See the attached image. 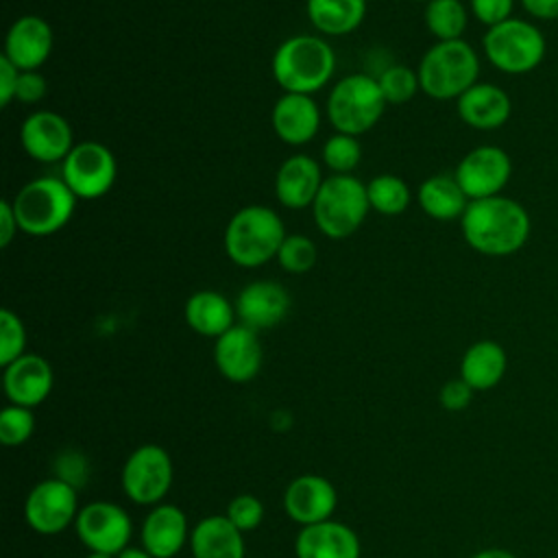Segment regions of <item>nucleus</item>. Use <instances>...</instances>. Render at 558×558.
I'll return each instance as SVG.
<instances>
[{
  "label": "nucleus",
  "mask_w": 558,
  "mask_h": 558,
  "mask_svg": "<svg viewBox=\"0 0 558 558\" xmlns=\"http://www.w3.org/2000/svg\"><path fill=\"white\" fill-rule=\"evenodd\" d=\"M510 96L493 83H475L458 98V116L480 131L499 129L510 118Z\"/></svg>",
  "instance_id": "23"
},
{
  "label": "nucleus",
  "mask_w": 558,
  "mask_h": 558,
  "mask_svg": "<svg viewBox=\"0 0 558 558\" xmlns=\"http://www.w3.org/2000/svg\"><path fill=\"white\" fill-rule=\"evenodd\" d=\"M227 517L240 532H251L262 523L264 506L255 495H238L227 506Z\"/></svg>",
  "instance_id": "37"
},
{
  "label": "nucleus",
  "mask_w": 558,
  "mask_h": 558,
  "mask_svg": "<svg viewBox=\"0 0 558 558\" xmlns=\"http://www.w3.org/2000/svg\"><path fill=\"white\" fill-rule=\"evenodd\" d=\"M377 85L386 98V102L403 105L414 98V94L421 89L418 74L405 65H390L377 76Z\"/></svg>",
  "instance_id": "33"
},
{
  "label": "nucleus",
  "mask_w": 558,
  "mask_h": 558,
  "mask_svg": "<svg viewBox=\"0 0 558 558\" xmlns=\"http://www.w3.org/2000/svg\"><path fill=\"white\" fill-rule=\"evenodd\" d=\"M314 220L323 235L344 240L364 222L371 203L366 185L353 174H331L314 198Z\"/></svg>",
  "instance_id": "6"
},
{
  "label": "nucleus",
  "mask_w": 558,
  "mask_h": 558,
  "mask_svg": "<svg viewBox=\"0 0 558 558\" xmlns=\"http://www.w3.org/2000/svg\"><path fill=\"white\" fill-rule=\"evenodd\" d=\"M35 429V418L31 408L22 405H7L0 412V440L7 447H17L31 438Z\"/></svg>",
  "instance_id": "36"
},
{
  "label": "nucleus",
  "mask_w": 558,
  "mask_h": 558,
  "mask_svg": "<svg viewBox=\"0 0 558 558\" xmlns=\"http://www.w3.org/2000/svg\"><path fill=\"white\" fill-rule=\"evenodd\" d=\"M543 33L519 17H510L497 26H490L484 35L486 59L506 74H525L541 65L545 57Z\"/></svg>",
  "instance_id": "8"
},
{
  "label": "nucleus",
  "mask_w": 558,
  "mask_h": 558,
  "mask_svg": "<svg viewBox=\"0 0 558 558\" xmlns=\"http://www.w3.org/2000/svg\"><path fill=\"white\" fill-rule=\"evenodd\" d=\"M185 323L201 336L220 338L233 327L235 305L216 290H198L185 301Z\"/></svg>",
  "instance_id": "26"
},
{
  "label": "nucleus",
  "mask_w": 558,
  "mask_h": 558,
  "mask_svg": "<svg viewBox=\"0 0 558 558\" xmlns=\"http://www.w3.org/2000/svg\"><path fill=\"white\" fill-rule=\"evenodd\" d=\"M418 85L434 100H458L477 83L480 59L464 39L434 44L418 63Z\"/></svg>",
  "instance_id": "4"
},
{
  "label": "nucleus",
  "mask_w": 558,
  "mask_h": 558,
  "mask_svg": "<svg viewBox=\"0 0 558 558\" xmlns=\"http://www.w3.org/2000/svg\"><path fill=\"white\" fill-rule=\"evenodd\" d=\"M338 495L333 484L320 475H299L292 480L283 495V508L288 517L301 527L327 521L336 510Z\"/></svg>",
  "instance_id": "16"
},
{
  "label": "nucleus",
  "mask_w": 558,
  "mask_h": 558,
  "mask_svg": "<svg viewBox=\"0 0 558 558\" xmlns=\"http://www.w3.org/2000/svg\"><path fill=\"white\" fill-rule=\"evenodd\" d=\"M290 312L288 290L270 279L251 281L235 299V314L242 325L259 331L279 325Z\"/></svg>",
  "instance_id": "17"
},
{
  "label": "nucleus",
  "mask_w": 558,
  "mask_h": 558,
  "mask_svg": "<svg viewBox=\"0 0 558 558\" xmlns=\"http://www.w3.org/2000/svg\"><path fill=\"white\" fill-rule=\"evenodd\" d=\"M508 357L501 344L495 340H477L473 342L460 362V377L477 392L495 388L506 375Z\"/></svg>",
  "instance_id": "27"
},
{
  "label": "nucleus",
  "mask_w": 558,
  "mask_h": 558,
  "mask_svg": "<svg viewBox=\"0 0 558 558\" xmlns=\"http://www.w3.org/2000/svg\"><path fill=\"white\" fill-rule=\"evenodd\" d=\"M172 484V460L159 445L137 447L122 466V488L135 504H157Z\"/></svg>",
  "instance_id": "10"
},
{
  "label": "nucleus",
  "mask_w": 558,
  "mask_h": 558,
  "mask_svg": "<svg viewBox=\"0 0 558 558\" xmlns=\"http://www.w3.org/2000/svg\"><path fill=\"white\" fill-rule=\"evenodd\" d=\"M116 558H153L146 549H133V547H126L122 554H118Z\"/></svg>",
  "instance_id": "45"
},
{
  "label": "nucleus",
  "mask_w": 558,
  "mask_h": 558,
  "mask_svg": "<svg viewBox=\"0 0 558 558\" xmlns=\"http://www.w3.org/2000/svg\"><path fill=\"white\" fill-rule=\"evenodd\" d=\"M521 7L538 20H558V0H521Z\"/></svg>",
  "instance_id": "43"
},
{
  "label": "nucleus",
  "mask_w": 558,
  "mask_h": 558,
  "mask_svg": "<svg viewBox=\"0 0 558 558\" xmlns=\"http://www.w3.org/2000/svg\"><path fill=\"white\" fill-rule=\"evenodd\" d=\"M194 558H244L242 532L227 514L201 519L192 530Z\"/></svg>",
  "instance_id": "25"
},
{
  "label": "nucleus",
  "mask_w": 558,
  "mask_h": 558,
  "mask_svg": "<svg viewBox=\"0 0 558 558\" xmlns=\"http://www.w3.org/2000/svg\"><path fill=\"white\" fill-rule=\"evenodd\" d=\"M20 140L28 157L52 163L63 161L74 148V135L70 122L54 111L31 113L20 129Z\"/></svg>",
  "instance_id": "14"
},
{
  "label": "nucleus",
  "mask_w": 558,
  "mask_h": 558,
  "mask_svg": "<svg viewBox=\"0 0 558 558\" xmlns=\"http://www.w3.org/2000/svg\"><path fill=\"white\" fill-rule=\"evenodd\" d=\"M20 72L22 70H17L4 54L0 57V105L2 107H7L15 98Z\"/></svg>",
  "instance_id": "41"
},
{
  "label": "nucleus",
  "mask_w": 558,
  "mask_h": 558,
  "mask_svg": "<svg viewBox=\"0 0 558 558\" xmlns=\"http://www.w3.org/2000/svg\"><path fill=\"white\" fill-rule=\"evenodd\" d=\"M510 174L512 161L508 153L499 146L488 144L469 150L453 172L469 201L499 196V192L510 181Z\"/></svg>",
  "instance_id": "13"
},
{
  "label": "nucleus",
  "mask_w": 558,
  "mask_h": 558,
  "mask_svg": "<svg viewBox=\"0 0 558 558\" xmlns=\"http://www.w3.org/2000/svg\"><path fill=\"white\" fill-rule=\"evenodd\" d=\"M277 259L286 272L292 275H303L314 268L316 264V244L307 235L294 233L286 235V240L279 246Z\"/></svg>",
  "instance_id": "34"
},
{
  "label": "nucleus",
  "mask_w": 558,
  "mask_h": 558,
  "mask_svg": "<svg viewBox=\"0 0 558 558\" xmlns=\"http://www.w3.org/2000/svg\"><path fill=\"white\" fill-rule=\"evenodd\" d=\"M296 558H360L357 534L338 521L301 527L294 541Z\"/></svg>",
  "instance_id": "21"
},
{
  "label": "nucleus",
  "mask_w": 558,
  "mask_h": 558,
  "mask_svg": "<svg viewBox=\"0 0 558 558\" xmlns=\"http://www.w3.org/2000/svg\"><path fill=\"white\" fill-rule=\"evenodd\" d=\"M384 107L386 98L377 78L351 74L333 85L327 98V118L338 133L357 137L377 124Z\"/></svg>",
  "instance_id": "7"
},
{
  "label": "nucleus",
  "mask_w": 558,
  "mask_h": 558,
  "mask_svg": "<svg viewBox=\"0 0 558 558\" xmlns=\"http://www.w3.org/2000/svg\"><path fill=\"white\" fill-rule=\"evenodd\" d=\"M466 20V7L460 0H429L425 7V26L438 41L462 39Z\"/></svg>",
  "instance_id": "30"
},
{
  "label": "nucleus",
  "mask_w": 558,
  "mask_h": 558,
  "mask_svg": "<svg viewBox=\"0 0 558 558\" xmlns=\"http://www.w3.org/2000/svg\"><path fill=\"white\" fill-rule=\"evenodd\" d=\"M272 131L286 144H307L320 126V109L307 94H283L270 113Z\"/></svg>",
  "instance_id": "20"
},
{
  "label": "nucleus",
  "mask_w": 558,
  "mask_h": 558,
  "mask_svg": "<svg viewBox=\"0 0 558 558\" xmlns=\"http://www.w3.org/2000/svg\"><path fill=\"white\" fill-rule=\"evenodd\" d=\"M469 198L462 192L460 183L453 174H434L425 179L418 187V205L421 209L436 220H456L462 218L469 207Z\"/></svg>",
  "instance_id": "28"
},
{
  "label": "nucleus",
  "mask_w": 558,
  "mask_h": 558,
  "mask_svg": "<svg viewBox=\"0 0 558 558\" xmlns=\"http://www.w3.org/2000/svg\"><path fill=\"white\" fill-rule=\"evenodd\" d=\"M26 329L15 312L9 307L0 310V364L9 366L24 355Z\"/></svg>",
  "instance_id": "35"
},
{
  "label": "nucleus",
  "mask_w": 558,
  "mask_h": 558,
  "mask_svg": "<svg viewBox=\"0 0 558 558\" xmlns=\"http://www.w3.org/2000/svg\"><path fill=\"white\" fill-rule=\"evenodd\" d=\"M46 78L37 72V70H28V72H20L17 78V87H15V100L33 105L39 102L46 96Z\"/></svg>",
  "instance_id": "40"
},
{
  "label": "nucleus",
  "mask_w": 558,
  "mask_h": 558,
  "mask_svg": "<svg viewBox=\"0 0 558 558\" xmlns=\"http://www.w3.org/2000/svg\"><path fill=\"white\" fill-rule=\"evenodd\" d=\"M52 52V28L37 15L15 20L4 39V57L22 72L37 70Z\"/></svg>",
  "instance_id": "19"
},
{
  "label": "nucleus",
  "mask_w": 558,
  "mask_h": 558,
  "mask_svg": "<svg viewBox=\"0 0 558 558\" xmlns=\"http://www.w3.org/2000/svg\"><path fill=\"white\" fill-rule=\"evenodd\" d=\"M76 488L61 477H50L33 486L24 504V517L35 532L59 534L76 521Z\"/></svg>",
  "instance_id": "12"
},
{
  "label": "nucleus",
  "mask_w": 558,
  "mask_h": 558,
  "mask_svg": "<svg viewBox=\"0 0 558 558\" xmlns=\"http://www.w3.org/2000/svg\"><path fill=\"white\" fill-rule=\"evenodd\" d=\"M11 203L20 231L28 235H50L70 222L76 196L63 179L39 177L28 181Z\"/></svg>",
  "instance_id": "5"
},
{
  "label": "nucleus",
  "mask_w": 558,
  "mask_h": 558,
  "mask_svg": "<svg viewBox=\"0 0 558 558\" xmlns=\"http://www.w3.org/2000/svg\"><path fill=\"white\" fill-rule=\"evenodd\" d=\"M187 541V519L172 504L155 506L142 525V545L153 558H172Z\"/></svg>",
  "instance_id": "24"
},
{
  "label": "nucleus",
  "mask_w": 558,
  "mask_h": 558,
  "mask_svg": "<svg viewBox=\"0 0 558 558\" xmlns=\"http://www.w3.org/2000/svg\"><path fill=\"white\" fill-rule=\"evenodd\" d=\"M336 70L331 46L314 35H294L279 44L272 54V76L286 94L323 89Z\"/></svg>",
  "instance_id": "2"
},
{
  "label": "nucleus",
  "mask_w": 558,
  "mask_h": 558,
  "mask_svg": "<svg viewBox=\"0 0 558 558\" xmlns=\"http://www.w3.org/2000/svg\"><path fill=\"white\" fill-rule=\"evenodd\" d=\"M52 368L50 364L35 353H24L9 366H4V395L13 405L35 408L39 405L52 390Z\"/></svg>",
  "instance_id": "18"
},
{
  "label": "nucleus",
  "mask_w": 558,
  "mask_h": 558,
  "mask_svg": "<svg viewBox=\"0 0 558 558\" xmlns=\"http://www.w3.org/2000/svg\"><path fill=\"white\" fill-rule=\"evenodd\" d=\"M87 558H113V556H109V554H98V551H92Z\"/></svg>",
  "instance_id": "46"
},
{
  "label": "nucleus",
  "mask_w": 558,
  "mask_h": 558,
  "mask_svg": "<svg viewBox=\"0 0 558 558\" xmlns=\"http://www.w3.org/2000/svg\"><path fill=\"white\" fill-rule=\"evenodd\" d=\"M460 227L473 251L488 257H506L527 242L532 222L523 205L499 194L471 201L460 218Z\"/></svg>",
  "instance_id": "1"
},
{
  "label": "nucleus",
  "mask_w": 558,
  "mask_h": 558,
  "mask_svg": "<svg viewBox=\"0 0 558 558\" xmlns=\"http://www.w3.org/2000/svg\"><path fill=\"white\" fill-rule=\"evenodd\" d=\"M118 166L113 153L100 142L74 144L63 159L61 179L74 192L76 198H98L107 194L116 181Z\"/></svg>",
  "instance_id": "9"
},
{
  "label": "nucleus",
  "mask_w": 558,
  "mask_h": 558,
  "mask_svg": "<svg viewBox=\"0 0 558 558\" xmlns=\"http://www.w3.org/2000/svg\"><path fill=\"white\" fill-rule=\"evenodd\" d=\"M17 218L13 211V203L11 201H2L0 203V246H9L11 240L15 238L17 231Z\"/></svg>",
  "instance_id": "42"
},
{
  "label": "nucleus",
  "mask_w": 558,
  "mask_h": 558,
  "mask_svg": "<svg viewBox=\"0 0 558 558\" xmlns=\"http://www.w3.org/2000/svg\"><path fill=\"white\" fill-rule=\"evenodd\" d=\"M323 181L320 166L310 155H292L277 170L275 194L283 207L303 209L314 205Z\"/></svg>",
  "instance_id": "22"
},
{
  "label": "nucleus",
  "mask_w": 558,
  "mask_h": 558,
  "mask_svg": "<svg viewBox=\"0 0 558 558\" xmlns=\"http://www.w3.org/2000/svg\"><path fill=\"white\" fill-rule=\"evenodd\" d=\"M362 159L357 137L336 133L323 146V161L333 174H351Z\"/></svg>",
  "instance_id": "32"
},
{
  "label": "nucleus",
  "mask_w": 558,
  "mask_h": 558,
  "mask_svg": "<svg viewBox=\"0 0 558 558\" xmlns=\"http://www.w3.org/2000/svg\"><path fill=\"white\" fill-rule=\"evenodd\" d=\"M310 22L325 35H347L366 15V0H307Z\"/></svg>",
  "instance_id": "29"
},
{
  "label": "nucleus",
  "mask_w": 558,
  "mask_h": 558,
  "mask_svg": "<svg viewBox=\"0 0 558 558\" xmlns=\"http://www.w3.org/2000/svg\"><path fill=\"white\" fill-rule=\"evenodd\" d=\"M471 558H517L512 551H508V549H497V547H493V549H482V551H477V554H473Z\"/></svg>",
  "instance_id": "44"
},
{
  "label": "nucleus",
  "mask_w": 558,
  "mask_h": 558,
  "mask_svg": "<svg viewBox=\"0 0 558 558\" xmlns=\"http://www.w3.org/2000/svg\"><path fill=\"white\" fill-rule=\"evenodd\" d=\"M412 2H421V0H412Z\"/></svg>",
  "instance_id": "47"
},
{
  "label": "nucleus",
  "mask_w": 558,
  "mask_h": 558,
  "mask_svg": "<svg viewBox=\"0 0 558 558\" xmlns=\"http://www.w3.org/2000/svg\"><path fill=\"white\" fill-rule=\"evenodd\" d=\"M368 203L384 216H397L410 205V187L401 177L377 174L366 183Z\"/></svg>",
  "instance_id": "31"
},
{
  "label": "nucleus",
  "mask_w": 558,
  "mask_h": 558,
  "mask_svg": "<svg viewBox=\"0 0 558 558\" xmlns=\"http://www.w3.org/2000/svg\"><path fill=\"white\" fill-rule=\"evenodd\" d=\"M473 392H475V390H473L462 377H458V379H449V381L440 388L438 399H440V405H442L445 410L458 412V410L469 408V403L473 401Z\"/></svg>",
  "instance_id": "39"
},
{
  "label": "nucleus",
  "mask_w": 558,
  "mask_h": 558,
  "mask_svg": "<svg viewBox=\"0 0 558 558\" xmlns=\"http://www.w3.org/2000/svg\"><path fill=\"white\" fill-rule=\"evenodd\" d=\"M74 527L78 541L87 549L109 556L122 554L133 532L126 510L111 501H92L85 508H81Z\"/></svg>",
  "instance_id": "11"
},
{
  "label": "nucleus",
  "mask_w": 558,
  "mask_h": 558,
  "mask_svg": "<svg viewBox=\"0 0 558 558\" xmlns=\"http://www.w3.org/2000/svg\"><path fill=\"white\" fill-rule=\"evenodd\" d=\"M286 229L275 209L248 205L233 214L225 229V251L242 268H255L277 257Z\"/></svg>",
  "instance_id": "3"
},
{
  "label": "nucleus",
  "mask_w": 558,
  "mask_h": 558,
  "mask_svg": "<svg viewBox=\"0 0 558 558\" xmlns=\"http://www.w3.org/2000/svg\"><path fill=\"white\" fill-rule=\"evenodd\" d=\"M262 342L257 331L246 325H233L216 338L214 360L222 377L235 384L251 381L262 368Z\"/></svg>",
  "instance_id": "15"
},
{
  "label": "nucleus",
  "mask_w": 558,
  "mask_h": 558,
  "mask_svg": "<svg viewBox=\"0 0 558 558\" xmlns=\"http://www.w3.org/2000/svg\"><path fill=\"white\" fill-rule=\"evenodd\" d=\"M512 9L514 0H471V13L488 28L510 20Z\"/></svg>",
  "instance_id": "38"
}]
</instances>
